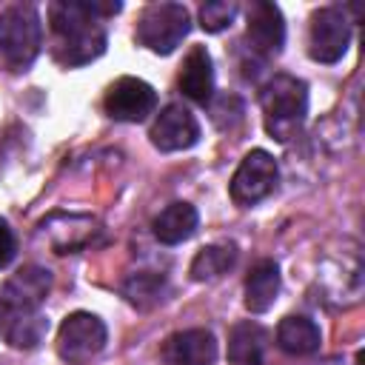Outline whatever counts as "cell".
<instances>
[{"label":"cell","instance_id":"6da1fadb","mask_svg":"<svg viewBox=\"0 0 365 365\" xmlns=\"http://www.w3.org/2000/svg\"><path fill=\"white\" fill-rule=\"evenodd\" d=\"M123 3H97V0H54L48 3V26H51V57L77 68L97 60L106 51V26L103 20L117 14Z\"/></svg>","mask_w":365,"mask_h":365},{"label":"cell","instance_id":"7a4b0ae2","mask_svg":"<svg viewBox=\"0 0 365 365\" xmlns=\"http://www.w3.org/2000/svg\"><path fill=\"white\" fill-rule=\"evenodd\" d=\"M259 106L265 131L274 140L288 143L308 114V86L294 74H274L259 91Z\"/></svg>","mask_w":365,"mask_h":365},{"label":"cell","instance_id":"3957f363","mask_svg":"<svg viewBox=\"0 0 365 365\" xmlns=\"http://www.w3.org/2000/svg\"><path fill=\"white\" fill-rule=\"evenodd\" d=\"M43 46L40 14L31 3L0 11V63L9 71H26Z\"/></svg>","mask_w":365,"mask_h":365},{"label":"cell","instance_id":"277c9868","mask_svg":"<svg viewBox=\"0 0 365 365\" xmlns=\"http://www.w3.org/2000/svg\"><path fill=\"white\" fill-rule=\"evenodd\" d=\"M191 31V17L182 3H148L134 29V40L154 54H171Z\"/></svg>","mask_w":365,"mask_h":365},{"label":"cell","instance_id":"5b68a950","mask_svg":"<svg viewBox=\"0 0 365 365\" xmlns=\"http://www.w3.org/2000/svg\"><path fill=\"white\" fill-rule=\"evenodd\" d=\"M106 339H108V331H106V322L97 314L74 311L60 322L57 354L68 365H83L106 348Z\"/></svg>","mask_w":365,"mask_h":365},{"label":"cell","instance_id":"8992f818","mask_svg":"<svg viewBox=\"0 0 365 365\" xmlns=\"http://www.w3.org/2000/svg\"><path fill=\"white\" fill-rule=\"evenodd\" d=\"M277 180H279L277 160L268 151L254 148L237 165L231 185H228V194L237 205H257L259 200H265L277 188Z\"/></svg>","mask_w":365,"mask_h":365},{"label":"cell","instance_id":"52a82bcc","mask_svg":"<svg viewBox=\"0 0 365 365\" xmlns=\"http://www.w3.org/2000/svg\"><path fill=\"white\" fill-rule=\"evenodd\" d=\"M351 43V26L339 6H322L311 14L308 29V54L317 63H339Z\"/></svg>","mask_w":365,"mask_h":365},{"label":"cell","instance_id":"ba28073f","mask_svg":"<svg viewBox=\"0 0 365 365\" xmlns=\"http://www.w3.org/2000/svg\"><path fill=\"white\" fill-rule=\"evenodd\" d=\"M103 108L111 120L143 123L157 108V91L140 77H117L103 97Z\"/></svg>","mask_w":365,"mask_h":365},{"label":"cell","instance_id":"9c48e42d","mask_svg":"<svg viewBox=\"0 0 365 365\" xmlns=\"http://www.w3.org/2000/svg\"><path fill=\"white\" fill-rule=\"evenodd\" d=\"M245 43L254 57L271 60L285 46V20L279 6L268 0H254L248 6V23H245Z\"/></svg>","mask_w":365,"mask_h":365},{"label":"cell","instance_id":"30bf717a","mask_svg":"<svg viewBox=\"0 0 365 365\" xmlns=\"http://www.w3.org/2000/svg\"><path fill=\"white\" fill-rule=\"evenodd\" d=\"M154 148L171 154V151H185L191 145H197L200 140V123L197 117L182 106V103H168L157 120L151 123V131H148Z\"/></svg>","mask_w":365,"mask_h":365},{"label":"cell","instance_id":"8fae6325","mask_svg":"<svg viewBox=\"0 0 365 365\" xmlns=\"http://www.w3.org/2000/svg\"><path fill=\"white\" fill-rule=\"evenodd\" d=\"M48 291H51V271L43 265H23L3 282L0 297L11 308V314H17V311H37L40 302L48 297Z\"/></svg>","mask_w":365,"mask_h":365},{"label":"cell","instance_id":"7c38bea8","mask_svg":"<svg viewBox=\"0 0 365 365\" xmlns=\"http://www.w3.org/2000/svg\"><path fill=\"white\" fill-rule=\"evenodd\" d=\"M217 339L208 328L177 331L163 345V365H214Z\"/></svg>","mask_w":365,"mask_h":365},{"label":"cell","instance_id":"4fadbf2b","mask_svg":"<svg viewBox=\"0 0 365 365\" xmlns=\"http://www.w3.org/2000/svg\"><path fill=\"white\" fill-rule=\"evenodd\" d=\"M177 83L188 100H194L200 106L211 103V97H214V63H211V54L205 46H194L185 54Z\"/></svg>","mask_w":365,"mask_h":365},{"label":"cell","instance_id":"5bb4252c","mask_svg":"<svg viewBox=\"0 0 365 365\" xmlns=\"http://www.w3.org/2000/svg\"><path fill=\"white\" fill-rule=\"evenodd\" d=\"M268 351V331L259 322L242 319L228 331V359L234 365H262Z\"/></svg>","mask_w":365,"mask_h":365},{"label":"cell","instance_id":"9a60e30c","mask_svg":"<svg viewBox=\"0 0 365 365\" xmlns=\"http://www.w3.org/2000/svg\"><path fill=\"white\" fill-rule=\"evenodd\" d=\"M277 345H279V351H285L291 356H308V354L319 351L322 331L314 319H308L302 314H288L277 325Z\"/></svg>","mask_w":365,"mask_h":365},{"label":"cell","instance_id":"2e32d148","mask_svg":"<svg viewBox=\"0 0 365 365\" xmlns=\"http://www.w3.org/2000/svg\"><path fill=\"white\" fill-rule=\"evenodd\" d=\"M197 222H200V214L191 202H171L154 217L151 231L163 245H180L197 231Z\"/></svg>","mask_w":365,"mask_h":365},{"label":"cell","instance_id":"e0dca14e","mask_svg":"<svg viewBox=\"0 0 365 365\" xmlns=\"http://www.w3.org/2000/svg\"><path fill=\"white\" fill-rule=\"evenodd\" d=\"M279 297V268L274 259H259L245 277V308L265 314Z\"/></svg>","mask_w":365,"mask_h":365},{"label":"cell","instance_id":"ac0fdd59","mask_svg":"<svg viewBox=\"0 0 365 365\" xmlns=\"http://www.w3.org/2000/svg\"><path fill=\"white\" fill-rule=\"evenodd\" d=\"M63 217V228H54V225H46V222H40V231L43 234H48V242H51V248L57 251V254H68V251H77V248H83L86 242H91V237H94V217H88V214H60Z\"/></svg>","mask_w":365,"mask_h":365},{"label":"cell","instance_id":"d6986e66","mask_svg":"<svg viewBox=\"0 0 365 365\" xmlns=\"http://www.w3.org/2000/svg\"><path fill=\"white\" fill-rule=\"evenodd\" d=\"M237 254H240V251H237L234 242H214V245H205V248H200V251L194 254L188 274H191L194 282H211V279L222 277L228 268H234Z\"/></svg>","mask_w":365,"mask_h":365},{"label":"cell","instance_id":"ffe728a7","mask_svg":"<svg viewBox=\"0 0 365 365\" xmlns=\"http://www.w3.org/2000/svg\"><path fill=\"white\" fill-rule=\"evenodd\" d=\"M48 331V319L40 314V311H17L11 314L9 319V328H6V339L11 348H20V351H31L43 342Z\"/></svg>","mask_w":365,"mask_h":365},{"label":"cell","instance_id":"44dd1931","mask_svg":"<svg viewBox=\"0 0 365 365\" xmlns=\"http://www.w3.org/2000/svg\"><path fill=\"white\" fill-rule=\"evenodd\" d=\"M123 294L128 297L131 305L137 308H151L157 302H163V294H165V277L163 274H154V271H140V274H131L123 285Z\"/></svg>","mask_w":365,"mask_h":365},{"label":"cell","instance_id":"7402d4cb","mask_svg":"<svg viewBox=\"0 0 365 365\" xmlns=\"http://www.w3.org/2000/svg\"><path fill=\"white\" fill-rule=\"evenodd\" d=\"M237 11H240V6L234 0H211V3H202L200 6V26L205 31H211V34L225 31L234 23Z\"/></svg>","mask_w":365,"mask_h":365},{"label":"cell","instance_id":"603a6c76","mask_svg":"<svg viewBox=\"0 0 365 365\" xmlns=\"http://www.w3.org/2000/svg\"><path fill=\"white\" fill-rule=\"evenodd\" d=\"M240 117H242V103H240V97L222 94V97H217V100L211 103V120H214L220 128L234 125Z\"/></svg>","mask_w":365,"mask_h":365},{"label":"cell","instance_id":"cb8c5ba5","mask_svg":"<svg viewBox=\"0 0 365 365\" xmlns=\"http://www.w3.org/2000/svg\"><path fill=\"white\" fill-rule=\"evenodd\" d=\"M14 254H17V240H14V231H11V225H9V222L0 217V268L11 265Z\"/></svg>","mask_w":365,"mask_h":365},{"label":"cell","instance_id":"d4e9b609","mask_svg":"<svg viewBox=\"0 0 365 365\" xmlns=\"http://www.w3.org/2000/svg\"><path fill=\"white\" fill-rule=\"evenodd\" d=\"M9 319H11V308H9V305L3 302V297H0V334H6Z\"/></svg>","mask_w":365,"mask_h":365}]
</instances>
